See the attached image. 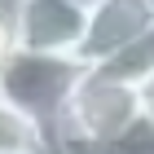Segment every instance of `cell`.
I'll return each mask as SVG.
<instances>
[{"mask_svg":"<svg viewBox=\"0 0 154 154\" xmlns=\"http://www.w3.org/2000/svg\"><path fill=\"white\" fill-rule=\"evenodd\" d=\"M141 119V106H137V88L132 84H119L110 75L93 71L79 79V88L71 93L66 110H62L57 128V154H75V150H93V145H106L115 137L132 128Z\"/></svg>","mask_w":154,"mask_h":154,"instance_id":"6da1fadb","label":"cell"},{"mask_svg":"<svg viewBox=\"0 0 154 154\" xmlns=\"http://www.w3.org/2000/svg\"><path fill=\"white\" fill-rule=\"evenodd\" d=\"M84 75H88V66L79 57L13 48L9 62L0 66V101L18 106L22 115H31L44 128H57L62 110H66V101H71V93L79 88Z\"/></svg>","mask_w":154,"mask_h":154,"instance_id":"7a4b0ae2","label":"cell"},{"mask_svg":"<svg viewBox=\"0 0 154 154\" xmlns=\"http://www.w3.org/2000/svg\"><path fill=\"white\" fill-rule=\"evenodd\" d=\"M84 22H88V9L71 5V0H22V9L13 18V44L26 53L79 57Z\"/></svg>","mask_w":154,"mask_h":154,"instance_id":"3957f363","label":"cell"},{"mask_svg":"<svg viewBox=\"0 0 154 154\" xmlns=\"http://www.w3.org/2000/svg\"><path fill=\"white\" fill-rule=\"evenodd\" d=\"M150 26H154L150 0H97V5H88L79 62L84 66H101L115 53H123L132 40H141Z\"/></svg>","mask_w":154,"mask_h":154,"instance_id":"277c9868","label":"cell"},{"mask_svg":"<svg viewBox=\"0 0 154 154\" xmlns=\"http://www.w3.org/2000/svg\"><path fill=\"white\" fill-rule=\"evenodd\" d=\"M0 154H57V137L18 106L0 101Z\"/></svg>","mask_w":154,"mask_h":154,"instance_id":"5b68a950","label":"cell"},{"mask_svg":"<svg viewBox=\"0 0 154 154\" xmlns=\"http://www.w3.org/2000/svg\"><path fill=\"white\" fill-rule=\"evenodd\" d=\"M75 154H154V123L137 119L123 137H115L106 145H93V150H75Z\"/></svg>","mask_w":154,"mask_h":154,"instance_id":"8992f818","label":"cell"},{"mask_svg":"<svg viewBox=\"0 0 154 154\" xmlns=\"http://www.w3.org/2000/svg\"><path fill=\"white\" fill-rule=\"evenodd\" d=\"M137 106H141V119H145V123H154V71L137 84Z\"/></svg>","mask_w":154,"mask_h":154,"instance_id":"52a82bcc","label":"cell"},{"mask_svg":"<svg viewBox=\"0 0 154 154\" xmlns=\"http://www.w3.org/2000/svg\"><path fill=\"white\" fill-rule=\"evenodd\" d=\"M13 31H9V22H5V18H0V66H5V62H9V53H13Z\"/></svg>","mask_w":154,"mask_h":154,"instance_id":"ba28073f","label":"cell"},{"mask_svg":"<svg viewBox=\"0 0 154 154\" xmlns=\"http://www.w3.org/2000/svg\"><path fill=\"white\" fill-rule=\"evenodd\" d=\"M71 5H79V9H88V5H97V0H71Z\"/></svg>","mask_w":154,"mask_h":154,"instance_id":"9c48e42d","label":"cell"},{"mask_svg":"<svg viewBox=\"0 0 154 154\" xmlns=\"http://www.w3.org/2000/svg\"><path fill=\"white\" fill-rule=\"evenodd\" d=\"M150 5H154V0H150Z\"/></svg>","mask_w":154,"mask_h":154,"instance_id":"30bf717a","label":"cell"}]
</instances>
